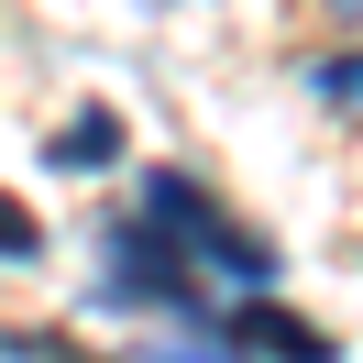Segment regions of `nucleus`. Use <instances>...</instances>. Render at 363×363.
Here are the masks:
<instances>
[{
	"instance_id": "6e6552de",
	"label": "nucleus",
	"mask_w": 363,
	"mask_h": 363,
	"mask_svg": "<svg viewBox=\"0 0 363 363\" xmlns=\"http://www.w3.org/2000/svg\"><path fill=\"white\" fill-rule=\"evenodd\" d=\"M330 11H341V23H363V0H330Z\"/></svg>"
},
{
	"instance_id": "39448f33",
	"label": "nucleus",
	"mask_w": 363,
	"mask_h": 363,
	"mask_svg": "<svg viewBox=\"0 0 363 363\" xmlns=\"http://www.w3.org/2000/svg\"><path fill=\"white\" fill-rule=\"evenodd\" d=\"M111 111H89V121H67V133H55V165H111Z\"/></svg>"
},
{
	"instance_id": "0eeeda50",
	"label": "nucleus",
	"mask_w": 363,
	"mask_h": 363,
	"mask_svg": "<svg viewBox=\"0 0 363 363\" xmlns=\"http://www.w3.org/2000/svg\"><path fill=\"white\" fill-rule=\"evenodd\" d=\"M143 363H242V352H187V341H177V352H143Z\"/></svg>"
},
{
	"instance_id": "f257e3e1",
	"label": "nucleus",
	"mask_w": 363,
	"mask_h": 363,
	"mask_svg": "<svg viewBox=\"0 0 363 363\" xmlns=\"http://www.w3.org/2000/svg\"><path fill=\"white\" fill-rule=\"evenodd\" d=\"M133 220L155 231L177 264H209V275H231L242 297H275V253L253 242V231L231 220V209L209 199L199 177H177V165H143V187H133Z\"/></svg>"
},
{
	"instance_id": "f03ea898",
	"label": "nucleus",
	"mask_w": 363,
	"mask_h": 363,
	"mask_svg": "<svg viewBox=\"0 0 363 363\" xmlns=\"http://www.w3.org/2000/svg\"><path fill=\"white\" fill-rule=\"evenodd\" d=\"M99 264H111V275H99V297H111V308H177V319H209V308H220V297L187 286V264H177V253H165L143 220H111Z\"/></svg>"
},
{
	"instance_id": "20e7f679",
	"label": "nucleus",
	"mask_w": 363,
	"mask_h": 363,
	"mask_svg": "<svg viewBox=\"0 0 363 363\" xmlns=\"http://www.w3.org/2000/svg\"><path fill=\"white\" fill-rule=\"evenodd\" d=\"M308 99H330V111L363 121V55H319V67H308Z\"/></svg>"
},
{
	"instance_id": "7ed1b4c3",
	"label": "nucleus",
	"mask_w": 363,
	"mask_h": 363,
	"mask_svg": "<svg viewBox=\"0 0 363 363\" xmlns=\"http://www.w3.org/2000/svg\"><path fill=\"white\" fill-rule=\"evenodd\" d=\"M209 330L231 341V352H264V363H330V330H308V319L297 308H275V297H220V308H209Z\"/></svg>"
},
{
	"instance_id": "423d86ee",
	"label": "nucleus",
	"mask_w": 363,
	"mask_h": 363,
	"mask_svg": "<svg viewBox=\"0 0 363 363\" xmlns=\"http://www.w3.org/2000/svg\"><path fill=\"white\" fill-rule=\"evenodd\" d=\"M23 253H45V231H33V209L0 199V264H23Z\"/></svg>"
}]
</instances>
